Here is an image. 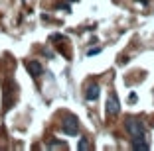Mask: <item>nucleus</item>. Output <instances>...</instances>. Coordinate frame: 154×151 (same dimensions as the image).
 Returning <instances> with one entry per match:
<instances>
[{"instance_id": "nucleus-4", "label": "nucleus", "mask_w": 154, "mask_h": 151, "mask_svg": "<svg viewBox=\"0 0 154 151\" xmlns=\"http://www.w3.org/2000/svg\"><path fill=\"white\" fill-rule=\"evenodd\" d=\"M99 94H101L99 85H97V83H91V85L85 89V100H89V102H95L97 98H99Z\"/></svg>"}, {"instance_id": "nucleus-7", "label": "nucleus", "mask_w": 154, "mask_h": 151, "mask_svg": "<svg viewBox=\"0 0 154 151\" xmlns=\"http://www.w3.org/2000/svg\"><path fill=\"white\" fill-rule=\"evenodd\" d=\"M77 149H79V151L91 149V145H89V141H87V138H81V139H79V145H77Z\"/></svg>"}, {"instance_id": "nucleus-1", "label": "nucleus", "mask_w": 154, "mask_h": 151, "mask_svg": "<svg viewBox=\"0 0 154 151\" xmlns=\"http://www.w3.org/2000/svg\"><path fill=\"white\" fill-rule=\"evenodd\" d=\"M125 126H127V132H128V135H131L132 149L134 151H148L150 145H148V141H146L144 124H142L138 118H134V116H128L127 122H125Z\"/></svg>"}, {"instance_id": "nucleus-9", "label": "nucleus", "mask_w": 154, "mask_h": 151, "mask_svg": "<svg viewBox=\"0 0 154 151\" xmlns=\"http://www.w3.org/2000/svg\"><path fill=\"white\" fill-rule=\"evenodd\" d=\"M115 2H117V0H115Z\"/></svg>"}, {"instance_id": "nucleus-6", "label": "nucleus", "mask_w": 154, "mask_h": 151, "mask_svg": "<svg viewBox=\"0 0 154 151\" xmlns=\"http://www.w3.org/2000/svg\"><path fill=\"white\" fill-rule=\"evenodd\" d=\"M65 143L63 141H57V139H54V141H50V147H48V149H65Z\"/></svg>"}, {"instance_id": "nucleus-8", "label": "nucleus", "mask_w": 154, "mask_h": 151, "mask_svg": "<svg viewBox=\"0 0 154 151\" xmlns=\"http://www.w3.org/2000/svg\"><path fill=\"white\" fill-rule=\"evenodd\" d=\"M99 51H101V47H95V49H89V57H93V55H99Z\"/></svg>"}, {"instance_id": "nucleus-2", "label": "nucleus", "mask_w": 154, "mask_h": 151, "mask_svg": "<svg viewBox=\"0 0 154 151\" xmlns=\"http://www.w3.org/2000/svg\"><path fill=\"white\" fill-rule=\"evenodd\" d=\"M61 128H63V132L67 133V135H77V132H79V122H77V118L73 114H67L63 118Z\"/></svg>"}, {"instance_id": "nucleus-5", "label": "nucleus", "mask_w": 154, "mask_h": 151, "mask_svg": "<svg viewBox=\"0 0 154 151\" xmlns=\"http://www.w3.org/2000/svg\"><path fill=\"white\" fill-rule=\"evenodd\" d=\"M26 67H28V73H30V77H32V79H40L42 73H44V69H42V65L38 61H28Z\"/></svg>"}, {"instance_id": "nucleus-3", "label": "nucleus", "mask_w": 154, "mask_h": 151, "mask_svg": "<svg viewBox=\"0 0 154 151\" xmlns=\"http://www.w3.org/2000/svg\"><path fill=\"white\" fill-rule=\"evenodd\" d=\"M105 112H107V116H117L119 112H121V102H119V96L115 92L109 94V98H107V104H105Z\"/></svg>"}]
</instances>
